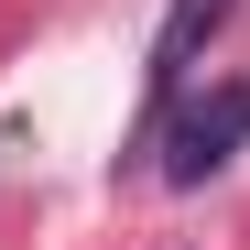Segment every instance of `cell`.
Instances as JSON below:
<instances>
[{"instance_id": "cell-1", "label": "cell", "mask_w": 250, "mask_h": 250, "mask_svg": "<svg viewBox=\"0 0 250 250\" xmlns=\"http://www.w3.org/2000/svg\"><path fill=\"white\" fill-rule=\"evenodd\" d=\"M250 142V76H229V87H207V98H174L163 109V185H207V174H229V152Z\"/></svg>"}, {"instance_id": "cell-2", "label": "cell", "mask_w": 250, "mask_h": 250, "mask_svg": "<svg viewBox=\"0 0 250 250\" xmlns=\"http://www.w3.org/2000/svg\"><path fill=\"white\" fill-rule=\"evenodd\" d=\"M229 11H239V0H174V11H163V33H152V76H142V142H131V152H152L163 109L196 87V55L218 44V22H229Z\"/></svg>"}]
</instances>
